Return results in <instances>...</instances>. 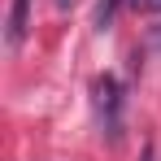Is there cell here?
<instances>
[{
	"label": "cell",
	"instance_id": "obj_3",
	"mask_svg": "<svg viewBox=\"0 0 161 161\" xmlns=\"http://www.w3.org/2000/svg\"><path fill=\"white\" fill-rule=\"evenodd\" d=\"M118 4H131V0H100V9H96V26L105 31L113 22V13H118Z\"/></svg>",
	"mask_w": 161,
	"mask_h": 161
},
{
	"label": "cell",
	"instance_id": "obj_4",
	"mask_svg": "<svg viewBox=\"0 0 161 161\" xmlns=\"http://www.w3.org/2000/svg\"><path fill=\"white\" fill-rule=\"evenodd\" d=\"M131 9H144V13H161V0H131Z\"/></svg>",
	"mask_w": 161,
	"mask_h": 161
},
{
	"label": "cell",
	"instance_id": "obj_1",
	"mask_svg": "<svg viewBox=\"0 0 161 161\" xmlns=\"http://www.w3.org/2000/svg\"><path fill=\"white\" fill-rule=\"evenodd\" d=\"M92 105H96V118H100L105 135L118 139L122 135V87H118L113 74H100V79L92 83Z\"/></svg>",
	"mask_w": 161,
	"mask_h": 161
},
{
	"label": "cell",
	"instance_id": "obj_5",
	"mask_svg": "<svg viewBox=\"0 0 161 161\" xmlns=\"http://www.w3.org/2000/svg\"><path fill=\"white\" fill-rule=\"evenodd\" d=\"M139 161H157V148H153V144H144V153H139Z\"/></svg>",
	"mask_w": 161,
	"mask_h": 161
},
{
	"label": "cell",
	"instance_id": "obj_6",
	"mask_svg": "<svg viewBox=\"0 0 161 161\" xmlns=\"http://www.w3.org/2000/svg\"><path fill=\"white\" fill-rule=\"evenodd\" d=\"M57 4H70V0H57Z\"/></svg>",
	"mask_w": 161,
	"mask_h": 161
},
{
	"label": "cell",
	"instance_id": "obj_2",
	"mask_svg": "<svg viewBox=\"0 0 161 161\" xmlns=\"http://www.w3.org/2000/svg\"><path fill=\"white\" fill-rule=\"evenodd\" d=\"M26 22H31V0H13V4H9V31H4L9 48H18V44L26 39Z\"/></svg>",
	"mask_w": 161,
	"mask_h": 161
}]
</instances>
